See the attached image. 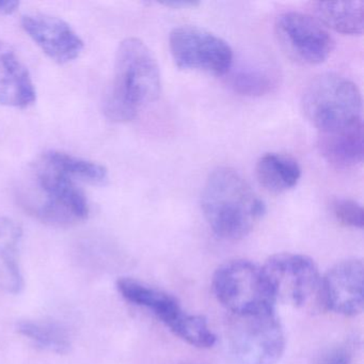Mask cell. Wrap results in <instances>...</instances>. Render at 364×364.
Returning <instances> with one entry per match:
<instances>
[{"label":"cell","instance_id":"cell-1","mask_svg":"<svg viewBox=\"0 0 364 364\" xmlns=\"http://www.w3.org/2000/svg\"><path fill=\"white\" fill-rule=\"evenodd\" d=\"M204 218L218 237L240 240L259 225L266 204L236 170L218 167L208 174L201 195Z\"/></svg>","mask_w":364,"mask_h":364},{"label":"cell","instance_id":"cell-2","mask_svg":"<svg viewBox=\"0 0 364 364\" xmlns=\"http://www.w3.org/2000/svg\"><path fill=\"white\" fill-rule=\"evenodd\" d=\"M161 88L159 63L148 46L136 38L123 40L104 97V114L114 122L134 120L144 106L159 99Z\"/></svg>","mask_w":364,"mask_h":364},{"label":"cell","instance_id":"cell-3","mask_svg":"<svg viewBox=\"0 0 364 364\" xmlns=\"http://www.w3.org/2000/svg\"><path fill=\"white\" fill-rule=\"evenodd\" d=\"M78 182L68 176L46 154L36 163L23 193L24 205L46 225L71 227L88 218L89 204Z\"/></svg>","mask_w":364,"mask_h":364},{"label":"cell","instance_id":"cell-4","mask_svg":"<svg viewBox=\"0 0 364 364\" xmlns=\"http://www.w3.org/2000/svg\"><path fill=\"white\" fill-rule=\"evenodd\" d=\"M302 108L319 134L362 124V97L357 85L338 74H321L304 90Z\"/></svg>","mask_w":364,"mask_h":364},{"label":"cell","instance_id":"cell-5","mask_svg":"<svg viewBox=\"0 0 364 364\" xmlns=\"http://www.w3.org/2000/svg\"><path fill=\"white\" fill-rule=\"evenodd\" d=\"M212 283L217 299L234 316L274 312L276 297L262 266L247 259L225 262Z\"/></svg>","mask_w":364,"mask_h":364},{"label":"cell","instance_id":"cell-6","mask_svg":"<svg viewBox=\"0 0 364 364\" xmlns=\"http://www.w3.org/2000/svg\"><path fill=\"white\" fill-rule=\"evenodd\" d=\"M285 349V334L276 313L234 316L229 351L235 364H277Z\"/></svg>","mask_w":364,"mask_h":364},{"label":"cell","instance_id":"cell-7","mask_svg":"<svg viewBox=\"0 0 364 364\" xmlns=\"http://www.w3.org/2000/svg\"><path fill=\"white\" fill-rule=\"evenodd\" d=\"M172 58L183 70L227 75L233 67V50L223 38L196 26H181L170 33Z\"/></svg>","mask_w":364,"mask_h":364},{"label":"cell","instance_id":"cell-8","mask_svg":"<svg viewBox=\"0 0 364 364\" xmlns=\"http://www.w3.org/2000/svg\"><path fill=\"white\" fill-rule=\"evenodd\" d=\"M277 39L289 58L302 65L325 63L333 52L334 40L316 18L300 12H285L274 24Z\"/></svg>","mask_w":364,"mask_h":364},{"label":"cell","instance_id":"cell-9","mask_svg":"<svg viewBox=\"0 0 364 364\" xmlns=\"http://www.w3.org/2000/svg\"><path fill=\"white\" fill-rule=\"evenodd\" d=\"M277 301L302 306L318 291L321 274L314 259L299 253L272 255L262 266Z\"/></svg>","mask_w":364,"mask_h":364},{"label":"cell","instance_id":"cell-10","mask_svg":"<svg viewBox=\"0 0 364 364\" xmlns=\"http://www.w3.org/2000/svg\"><path fill=\"white\" fill-rule=\"evenodd\" d=\"M323 308L343 316H355L363 310V263L345 259L321 277L318 291Z\"/></svg>","mask_w":364,"mask_h":364},{"label":"cell","instance_id":"cell-11","mask_svg":"<svg viewBox=\"0 0 364 364\" xmlns=\"http://www.w3.org/2000/svg\"><path fill=\"white\" fill-rule=\"evenodd\" d=\"M23 28L35 43L60 65L75 60L84 50V42L74 29L57 16L31 14L23 16Z\"/></svg>","mask_w":364,"mask_h":364},{"label":"cell","instance_id":"cell-12","mask_svg":"<svg viewBox=\"0 0 364 364\" xmlns=\"http://www.w3.org/2000/svg\"><path fill=\"white\" fill-rule=\"evenodd\" d=\"M37 99L28 70L7 44L0 42V104L27 108Z\"/></svg>","mask_w":364,"mask_h":364},{"label":"cell","instance_id":"cell-13","mask_svg":"<svg viewBox=\"0 0 364 364\" xmlns=\"http://www.w3.org/2000/svg\"><path fill=\"white\" fill-rule=\"evenodd\" d=\"M117 289L124 299L150 311L168 328L184 312L178 298L135 279H119Z\"/></svg>","mask_w":364,"mask_h":364},{"label":"cell","instance_id":"cell-14","mask_svg":"<svg viewBox=\"0 0 364 364\" xmlns=\"http://www.w3.org/2000/svg\"><path fill=\"white\" fill-rule=\"evenodd\" d=\"M363 124L319 134L318 148L323 159L338 169H348L363 161Z\"/></svg>","mask_w":364,"mask_h":364},{"label":"cell","instance_id":"cell-15","mask_svg":"<svg viewBox=\"0 0 364 364\" xmlns=\"http://www.w3.org/2000/svg\"><path fill=\"white\" fill-rule=\"evenodd\" d=\"M22 235V229L16 221L0 217V289L8 293H21L24 287L18 261Z\"/></svg>","mask_w":364,"mask_h":364},{"label":"cell","instance_id":"cell-16","mask_svg":"<svg viewBox=\"0 0 364 364\" xmlns=\"http://www.w3.org/2000/svg\"><path fill=\"white\" fill-rule=\"evenodd\" d=\"M259 184L274 193L294 188L301 178V168L293 157L280 153H266L255 166Z\"/></svg>","mask_w":364,"mask_h":364},{"label":"cell","instance_id":"cell-17","mask_svg":"<svg viewBox=\"0 0 364 364\" xmlns=\"http://www.w3.org/2000/svg\"><path fill=\"white\" fill-rule=\"evenodd\" d=\"M316 20L343 35L360 36L364 28L363 1L312 4Z\"/></svg>","mask_w":364,"mask_h":364},{"label":"cell","instance_id":"cell-18","mask_svg":"<svg viewBox=\"0 0 364 364\" xmlns=\"http://www.w3.org/2000/svg\"><path fill=\"white\" fill-rule=\"evenodd\" d=\"M229 85L236 93L244 97H263L278 86V76L261 65H240L227 74Z\"/></svg>","mask_w":364,"mask_h":364},{"label":"cell","instance_id":"cell-19","mask_svg":"<svg viewBox=\"0 0 364 364\" xmlns=\"http://www.w3.org/2000/svg\"><path fill=\"white\" fill-rule=\"evenodd\" d=\"M18 333L33 341L38 347L52 353H67L71 348L69 334L60 326L50 321H23L18 323Z\"/></svg>","mask_w":364,"mask_h":364},{"label":"cell","instance_id":"cell-20","mask_svg":"<svg viewBox=\"0 0 364 364\" xmlns=\"http://www.w3.org/2000/svg\"><path fill=\"white\" fill-rule=\"evenodd\" d=\"M46 155L54 165L76 182L92 185H103L107 182V169L100 164L59 151H48Z\"/></svg>","mask_w":364,"mask_h":364},{"label":"cell","instance_id":"cell-21","mask_svg":"<svg viewBox=\"0 0 364 364\" xmlns=\"http://www.w3.org/2000/svg\"><path fill=\"white\" fill-rule=\"evenodd\" d=\"M169 329L184 342L199 348H210L216 343V336L202 315L191 314L186 311L170 326Z\"/></svg>","mask_w":364,"mask_h":364},{"label":"cell","instance_id":"cell-22","mask_svg":"<svg viewBox=\"0 0 364 364\" xmlns=\"http://www.w3.org/2000/svg\"><path fill=\"white\" fill-rule=\"evenodd\" d=\"M333 216L341 225L353 229H363V208L358 202L350 199H336L331 203Z\"/></svg>","mask_w":364,"mask_h":364},{"label":"cell","instance_id":"cell-23","mask_svg":"<svg viewBox=\"0 0 364 364\" xmlns=\"http://www.w3.org/2000/svg\"><path fill=\"white\" fill-rule=\"evenodd\" d=\"M353 353V345L344 343L328 349L321 355L318 364H351Z\"/></svg>","mask_w":364,"mask_h":364},{"label":"cell","instance_id":"cell-24","mask_svg":"<svg viewBox=\"0 0 364 364\" xmlns=\"http://www.w3.org/2000/svg\"><path fill=\"white\" fill-rule=\"evenodd\" d=\"M161 5L166 7L173 8V9H187V8H195L200 5L197 1H182V0H172V1H165Z\"/></svg>","mask_w":364,"mask_h":364},{"label":"cell","instance_id":"cell-25","mask_svg":"<svg viewBox=\"0 0 364 364\" xmlns=\"http://www.w3.org/2000/svg\"><path fill=\"white\" fill-rule=\"evenodd\" d=\"M20 3L14 1V0H7L3 1L0 0V14H11L18 9Z\"/></svg>","mask_w":364,"mask_h":364},{"label":"cell","instance_id":"cell-26","mask_svg":"<svg viewBox=\"0 0 364 364\" xmlns=\"http://www.w3.org/2000/svg\"><path fill=\"white\" fill-rule=\"evenodd\" d=\"M184 364H193V363H184Z\"/></svg>","mask_w":364,"mask_h":364}]
</instances>
